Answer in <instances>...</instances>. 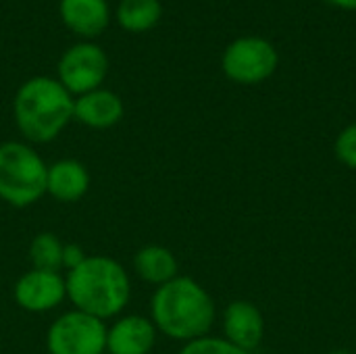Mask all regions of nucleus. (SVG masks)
Here are the masks:
<instances>
[{
    "instance_id": "f257e3e1",
    "label": "nucleus",
    "mask_w": 356,
    "mask_h": 354,
    "mask_svg": "<svg viewBox=\"0 0 356 354\" xmlns=\"http://www.w3.org/2000/svg\"><path fill=\"white\" fill-rule=\"evenodd\" d=\"M150 315L154 328L167 338L192 342L211 332L217 311L211 294L196 280L177 275L156 288Z\"/></svg>"
},
{
    "instance_id": "f03ea898",
    "label": "nucleus",
    "mask_w": 356,
    "mask_h": 354,
    "mask_svg": "<svg viewBox=\"0 0 356 354\" xmlns=\"http://www.w3.org/2000/svg\"><path fill=\"white\" fill-rule=\"evenodd\" d=\"M65 284L73 307L96 319L119 315L131 296L127 271L111 257H86L79 267L69 271Z\"/></svg>"
},
{
    "instance_id": "7ed1b4c3",
    "label": "nucleus",
    "mask_w": 356,
    "mask_h": 354,
    "mask_svg": "<svg viewBox=\"0 0 356 354\" xmlns=\"http://www.w3.org/2000/svg\"><path fill=\"white\" fill-rule=\"evenodd\" d=\"M75 98L58 79L38 75L27 79L15 96L13 113L19 131L33 144L52 142L73 119Z\"/></svg>"
},
{
    "instance_id": "20e7f679",
    "label": "nucleus",
    "mask_w": 356,
    "mask_h": 354,
    "mask_svg": "<svg viewBox=\"0 0 356 354\" xmlns=\"http://www.w3.org/2000/svg\"><path fill=\"white\" fill-rule=\"evenodd\" d=\"M48 165L42 156L23 142L0 144V198L15 207L25 209L46 194Z\"/></svg>"
},
{
    "instance_id": "39448f33",
    "label": "nucleus",
    "mask_w": 356,
    "mask_h": 354,
    "mask_svg": "<svg viewBox=\"0 0 356 354\" xmlns=\"http://www.w3.org/2000/svg\"><path fill=\"white\" fill-rule=\"evenodd\" d=\"M280 65L275 46L259 35H244L234 40L221 58L223 73L242 86H254L269 79Z\"/></svg>"
},
{
    "instance_id": "423d86ee",
    "label": "nucleus",
    "mask_w": 356,
    "mask_h": 354,
    "mask_svg": "<svg viewBox=\"0 0 356 354\" xmlns=\"http://www.w3.org/2000/svg\"><path fill=\"white\" fill-rule=\"evenodd\" d=\"M46 346L50 354H104L106 325L77 309L69 311L50 325Z\"/></svg>"
},
{
    "instance_id": "0eeeda50",
    "label": "nucleus",
    "mask_w": 356,
    "mask_h": 354,
    "mask_svg": "<svg viewBox=\"0 0 356 354\" xmlns=\"http://www.w3.org/2000/svg\"><path fill=\"white\" fill-rule=\"evenodd\" d=\"M56 71L63 88L71 96H81L102 86L108 71V56L100 46L79 42L63 52Z\"/></svg>"
},
{
    "instance_id": "6e6552de",
    "label": "nucleus",
    "mask_w": 356,
    "mask_h": 354,
    "mask_svg": "<svg viewBox=\"0 0 356 354\" xmlns=\"http://www.w3.org/2000/svg\"><path fill=\"white\" fill-rule=\"evenodd\" d=\"M67 296V284L60 273L31 269L15 284V303L29 313L56 309Z\"/></svg>"
},
{
    "instance_id": "1a4fd4ad",
    "label": "nucleus",
    "mask_w": 356,
    "mask_h": 354,
    "mask_svg": "<svg viewBox=\"0 0 356 354\" xmlns=\"http://www.w3.org/2000/svg\"><path fill=\"white\" fill-rule=\"evenodd\" d=\"M223 336L236 348L250 353L265 336V319L250 300H234L223 311Z\"/></svg>"
},
{
    "instance_id": "9d476101",
    "label": "nucleus",
    "mask_w": 356,
    "mask_h": 354,
    "mask_svg": "<svg viewBox=\"0 0 356 354\" xmlns=\"http://www.w3.org/2000/svg\"><path fill=\"white\" fill-rule=\"evenodd\" d=\"M156 342V328L152 319L129 315L106 330L108 354H148Z\"/></svg>"
},
{
    "instance_id": "9b49d317",
    "label": "nucleus",
    "mask_w": 356,
    "mask_h": 354,
    "mask_svg": "<svg viewBox=\"0 0 356 354\" xmlns=\"http://www.w3.org/2000/svg\"><path fill=\"white\" fill-rule=\"evenodd\" d=\"M123 102L121 98L104 88L81 94L73 102V119L92 129H108L123 119Z\"/></svg>"
},
{
    "instance_id": "f8f14e48",
    "label": "nucleus",
    "mask_w": 356,
    "mask_h": 354,
    "mask_svg": "<svg viewBox=\"0 0 356 354\" xmlns=\"http://www.w3.org/2000/svg\"><path fill=\"white\" fill-rule=\"evenodd\" d=\"M58 13L63 23L81 38L100 35L111 21L106 0H60Z\"/></svg>"
},
{
    "instance_id": "ddd939ff",
    "label": "nucleus",
    "mask_w": 356,
    "mask_h": 354,
    "mask_svg": "<svg viewBox=\"0 0 356 354\" xmlns=\"http://www.w3.org/2000/svg\"><path fill=\"white\" fill-rule=\"evenodd\" d=\"M90 188V173L83 163L75 159H63L48 167L46 194L58 202H77Z\"/></svg>"
},
{
    "instance_id": "4468645a",
    "label": "nucleus",
    "mask_w": 356,
    "mask_h": 354,
    "mask_svg": "<svg viewBox=\"0 0 356 354\" xmlns=\"http://www.w3.org/2000/svg\"><path fill=\"white\" fill-rule=\"evenodd\" d=\"M134 269L138 277L152 286H163L177 277V259L175 255L159 244L144 246L134 257Z\"/></svg>"
},
{
    "instance_id": "2eb2a0df",
    "label": "nucleus",
    "mask_w": 356,
    "mask_h": 354,
    "mask_svg": "<svg viewBox=\"0 0 356 354\" xmlns=\"http://www.w3.org/2000/svg\"><path fill=\"white\" fill-rule=\"evenodd\" d=\"M163 15L159 0H121L117 8L119 25L129 33L150 31Z\"/></svg>"
},
{
    "instance_id": "dca6fc26",
    "label": "nucleus",
    "mask_w": 356,
    "mask_h": 354,
    "mask_svg": "<svg viewBox=\"0 0 356 354\" xmlns=\"http://www.w3.org/2000/svg\"><path fill=\"white\" fill-rule=\"evenodd\" d=\"M63 248L65 244L58 240V236L50 232L38 234L29 244V261L33 269L58 273L63 269Z\"/></svg>"
},
{
    "instance_id": "f3484780",
    "label": "nucleus",
    "mask_w": 356,
    "mask_h": 354,
    "mask_svg": "<svg viewBox=\"0 0 356 354\" xmlns=\"http://www.w3.org/2000/svg\"><path fill=\"white\" fill-rule=\"evenodd\" d=\"M179 354H248L234 344H229L225 338H213V336H202L198 340L186 342V346L179 351Z\"/></svg>"
},
{
    "instance_id": "a211bd4d",
    "label": "nucleus",
    "mask_w": 356,
    "mask_h": 354,
    "mask_svg": "<svg viewBox=\"0 0 356 354\" xmlns=\"http://www.w3.org/2000/svg\"><path fill=\"white\" fill-rule=\"evenodd\" d=\"M334 152H336V159L342 165H346L348 169L356 171V121L346 125L338 134L336 144H334Z\"/></svg>"
},
{
    "instance_id": "6ab92c4d",
    "label": "nucleus",
    "mask_w": 356,
    "mask_h": 354,
    "mask_svg": "<svg viewBox=\"0 0 356 354\" xmlns=\"http://www.w3.org/2000/svg\"><path fill=\"white\" fill-rule=\"evenodd\" d=\"M86 261V252L79 244H65L63 248V267H67L69 271L79 267Z\"/></svg>"
},
{
    "instance_id": "aec40b11",
    "label": "nucleus",
    "mask_w": 356,
    "mask_h": 354,
    "mask_svg": "<svg viewBox=\"0 0 356 354\" xmlns=\"http://www.w3.org/2000/svg\"><path fill=\"white\" fill-rule=\"evenodd\" d=\"M334 6L346 8V10H356V0H330Z\"/></svg>"
},
{
    "instance_id": "412c9836",
    "label": "nucleus",
    "mask_w": 356,
    "mask_h": 354,
    "mask_svg": "<svg viewBox=\"0 0 356 354\" xmlns=\"http://www.w3.org/2000/svg\"><path fill=\"white\" fill-rule=\"evenodd\" d=\"M330 354H355L353 351H348V348H336V351H332Z\"/></svg>"
}]
</instances>
